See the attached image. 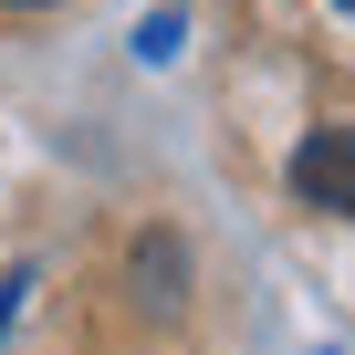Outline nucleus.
<instances>
[{"mask_svg": "<svg viewBox=\"0 0 355 355\" xmlns=\"http://www.w3.org/2000/svg\"><path fill=\"white\" fill-rule=\"evenodd\" d=\"M293 199L303 209H345L355 220V125H324L293 146Z\"/></svg>", "mask_w": 355, "mask_h": 355, "instance_id": "nucleus-1", "label": "nucleus"}, {"mask_svg": "<svg viewBox=\"0 0 355 355\" xmlns=\"http://www.w3.org/2000/svg\"><path fill=\"white\" fill-rule=\"evenodd\" d=\"M21 293H32V272H11V282H0V334H11V313H21Z\"/></svg>", "mask_w": 355, "mask_h": 355, "instance_id": "nucleus-2", "label": "nucleus"}, {"mask_svg": "<svg viewBox=\"0 0 355 355\" xmlns=\"http://www.w3.org/2000/svg\"><path fill=\"white\" fill-rule=\"evenodd\" d=\"M21 11H32V0H21Z\"/></svg>", "mask_w": 355, "mask_h": 355, "instance_id": "nucleus-3", "label": "nucleus"}]
</instances>
